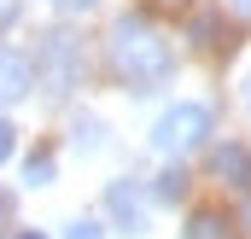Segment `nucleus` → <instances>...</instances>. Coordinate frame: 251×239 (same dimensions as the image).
<instances>
[{
    "label": "nucleus",
    "mask_w": 251,
    "mask_h": 239,
    "mask_svg": "<svg viewBox=\"0 0 251 239\" xmlns=\"http://www.w3.org/2000/svg\"><path fill=\"white\" fill-rule=\"evenodd\" d=\"M105 59H111V70H117V82L128 94H158L170 82V70H176V53H170L164 29H152V18H140V12H123L111 24Z\"/></svg>",
    "instance_id": "1"
},
{
    "label": "nucleus",
    "mask_w": 251,
    "mask_h": 239,
    "mask_svg": "<svg viewBox=\"0 0 251 239\" xmlns=\"http://www.w3.org/2000/svg\"><path fill=\"white\" fill-rule=\"evenodd\" d=\"M82 70H88V59H82V41L70 29L35 35V82H41L47 99H70L82 88Z\"/></svg>",
    "instance_id": "2"
},
{
    "label": "nucleus",
    "mask_w": 251,
    "mask_h": 239,
    "mask_svg": "<svg viewBox=\"0 0 251 239\" xmlns=\"http://www.w3.org/2000/svg\"><path fill=\"white\" fill-rule=\"evenodd\" d=\"M204 140H210V105H199V99H181L152 122V152H164V158H187Z\"/></svg>",
    "instance_id": "3"
},
{
    "label": "nucleus",
    "mask_w": 251,
    "mask_h": 239,
    "mask_svg": "<svg viewBox=\"0 0 251 239\" xmlns=\"http://www.w3.org/2000/svg\"><path fill=\"white\" fill-rule=\"evenodd\" d=\"M105 216L123 228V234H146V192H140V181H111L105 187Z\"/></svg>",
    "instance_id": "4"
},
{
    "label": "nucleus",
    "mask_w": 251,
    "mask_h": 239,
    "mask_svg": "<svg viewBox=\"0 0 251 239\" xmlns=\"http://www.w3.org/2000/svg\"><path fill=\"white\" fill-rule=\"evenodd\" d=\"M29 88H35V64L18 47H0V105H18Z\"/></svg>",
    "instance_id": "5"
},
{
    "label": "nucleus",
    "mask_w": 251,
    "mask_h": 239,
    "mask_svg": "<svg viewBox=\"0 0 251 239\" xmlns=\"http://www.w3.org/2000/svg\"><path fill=\"white\" fill-rule=\"evenodd\" d=\"M210 164H216V175H222V181H234V187H246V192H251V152H246V146H216Z\"/></svg>",
    "instance_id": "6"
},
{
    "label": "nucleus",
    "mask_w": 251,
    "mask_h": 239,
    "mask_svg": "<svg viewBox=\"0 0 251 239\" xmlns=\"http://www.w3.org/2000/svg\"><path fill=\"white\" fill-rule=\"evenodd\" d=\"M70 146L76 152H105V122L100 117H76L70 122Z\"/></svg>",
    "instance_id": "7"
},
{
    "label": "nucleus",
    "mask_w": 251,
    "mask_h": 239,
    "mask_svg": "<svg viewBox=\"0 0 251 239\" xmlns=\"http://www.w3.org/2000/svg\"><path fill=\"white\" fill-rule=\"evenodd\" d=\"M152 198H158V204H181V198H187V169L170 164V169L158 175V187H152Z\"/></svg>",
    "instance_id": "8"
},
{
    "label": "nucleus",
    "mask_w": 251,
    "mask_h": 239,
    "mask_svg": "<svg viewBox=\"0 0 251 239\" xmlns=\"http://www.w3.org/2000/svg\"><path fill=\"white\" fill-rule=\"evenodd\" d=\"M228 228H234L228 216H216V210H199V216L187 222V239H234Z\"/></svg>",
    "instance_id": "9"
},
{
    "label": "nucleus",
    "mask_w": 251,
    "mask_h": 239,
    "mask_svg": "<svg viewBox=\"0 0 251 239\" xmlns=\"http://www.w3.org/2000/svg\"><path fill=\"white\" fill-rule=\"evenodd\" d=\"M24 181H29V187H47V181H53V152H29Z\"/></svg>",
    "instance_id": "10"
},
{
    "label": "nucleus",
    "mask_w": 251,
    "mask_h": 239,
    "mask_svg": "<svg viewBox=\"0 0 251 239\" xmlns=\"http://www.w3.org/2000/svg\"><path fill=\"white\" fill-rule=\"evenodd\" d=\"M64 239H105V228H100V222H88V216H82V222H70V228H64Z\"/></svg>",
    "instance_id": "11"
},
{
    "label": "nucleus",
    "mask_w": 251,
    "mask_h": 239,
    "mask_svg": "<svg viewBox=\"0 0 251 239\" xmlns=\"http://www.w3.org/2000/svg\"><path fill=\"white\" fill-rule=\"evenodd\" d=\"M12 152H18V128H12V122L0 117V164H6V158H12Z\"/></svg>",
    "instance_id": "12"
},
{
    "label": "nucleus",
    "mask_w": 251,
    "mask_h": 239,
    "mask_svg": "<svg viewBox=\"0 0 251 239\" xmlns=\"http://www.w3.org/2000/svg\"><path fill=\"white\" fill-rule=\"evenodd\" d=\"M47 6H59V12H88V6H100V0H47Z\"/></svg>",
    "instance_id": "13"
},
{
    "label": "nucleus",
    "mask_w": 251,
    "mask_h": 239,
    "mask_svg": "<svg viewBox=\"0 0 251 239\" xmlns=\"http://www.w3.org/2000/svg\"><path fill=\"white\" fill-rule=\"evenodd\" d=\"M228 12L234 18H251V0H228Z\"/></svg>",
    "instance_id": "14"
},
{
    "label": "nucleus",
    "mask_w": 251,
    "mask_h": 239,
    "mask_svg": "<svg viewBox=\"0 0 251 239\" xmlns=\"http://www.w3.org/2000/svg\"><path fill=\"white\" fill-rule=\"evenodd\" d=\"M240 105H246V117H251V76L240 82Z\"/></svg>",
    "instance_id": "15"
},
{
    "label": "nucleus",
    "mask_w": 251,
    "mask_h": 239,
    "mask_svg": "<svg viewBox=\"0 0 251 239\" xmlns=\"http://www.w3.org/2000/svg\"><path fill=\"white\" fill-rule=\"evenodd\" d=\"M12 239H41V234H35V228H24V234H12Z\"/></svg>",
    "instance_id": "16"
},
{
    "label": "nucleus",
    "mask_w": 251,
    "mask_h": 239,
    "mask_svg": "<svg viewBox=\"0 0 251 239\" xmlns=\"http://www.w3.org/2000/svg\"><path fill=\"white\" fill-rule=\"evenodd\" d=\"M6 18H12V6H0V24H6Z\"/></svg>",
    "instance_id": "17"
},
{
    "label": "nucleus",
    "mask_w": 251,
    "mask_h": 239,
    "mask_svg": "<svg viewBox=\"0 0 251 239\" xmlns=\"http://www.w3.org/2000/svg\"><path fill=\"white\" fill-rule=\"evenodd\" d=\"M0 216H6V192H0Z\"/></svg>",
    "instance_id": "18"
},
{
    "label": "nucleus",
    "mask_w": 251,
    "mask_h": 239,
    "mask_svg": "<svg viewBox=\"0 0 251 239\" xmlns=\"http://www.w3.org/2000/svg\"><path fill=\"white\" fill-rule=\"evenodd\" d=\"M246 222H251V204H246Z\"/></svg>",
    "instance_id": "19"
}]
</instances>
